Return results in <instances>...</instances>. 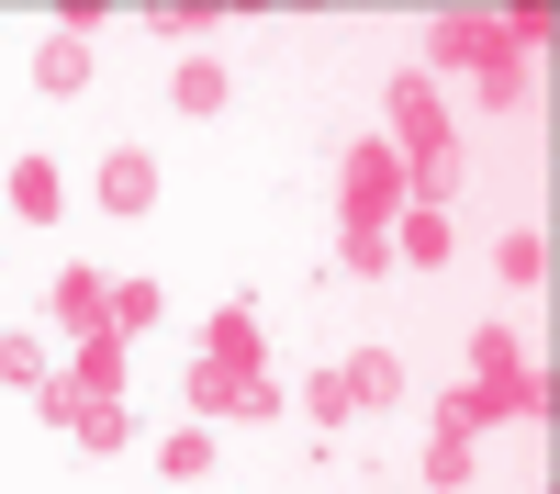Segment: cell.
I'll list each match as a JSON object with an SVG mask.
<instances>
[{"mask_svg":"<svg viewBox=\"0 0 560 494\" xmlns=\"http://www.w3.org/2000/svg\"><path fill=\"white\" fill-rule=\"evenodd\" d=\"M393 214H404V158H393V135H359L337 169V225L348 237H393Z\"/></svg>","mask_w":560,"mask_h":494,"instance_id":"6da1fadb","label":"cell"},{"mask_svg":"<svg viewBox=\"0 0 560 494\" xmlns=\"http://www.w3.org/2000/svg\"><path fill=\"white\" fill-rule=\"evenodd\" d=\"M382 135H393V158H448V147H459V124H448V90H438L427 68H404V79L382 90Z\"/></svg>","mask_w":560,"mask_h":494,"instance_id":"7a4b0ae2","label":"cell"},{"mask_svg":"<svg viewBox=\"0 0 560 494\" xmlns=\"http://www.w3.org/2000/svg\"><path fill=\"white\" fill-rule=\"evenodd\" d=\"M493 57H516V34H504V12H438V34H427V79L438 68H493Z\"/></svg>","mask_w":560,"mask_h":494,"instance_id":"3957f363","label":"cell"},{"mask_svg":"<svg viewBox=\"0 0 560 494\" xmlns=\"http://www.w3.org/2000/svg\"><path fill=\"white\" fill-rule=\"evenodd\" d=\"M45 314H57L68 337H113V282H102V269H57V292H45Z\"/></svg>","mask_w":560,"mask_h":494,"instance_id":"277c9868","label":"cell"},{"mask_svg":"<svg viewBox=\"0 0 560 494\" xmlns=\"http://www.w3.org/2000/svg\"><path fill=\"white\" fill-rule=\"evenodd\" d=\"M0 192H12L23 225H57V214H68V169H57V158H12V180H0Z\"/></svg>","mask_w":560,"mask_h":494,"instance_id":"5b68a950","label":"cell"},{"mask_svg":"<svg viewBox=\"0 0 560 494\" xmlns=\"http://www.w3.org/2000/svg\"><path fill=\"white\" fill-rule=\"evenodd\" d=\"M90 192H102V214H147V203H158V158H147V147H113Z\"/></svg>","mask_w":560,"mask_h":494,"instance_id":"8992f818","label":"cell"},{"mask_svg":"<svg viewBox=\"0 0 560 494\" xmlns=\"http://www.w3.org/2000/svg\"><path fill=\"white\" fill-rule=\"evenodd\" d=\"M202 359H224V371H269V337H258V314H247V303H224L213 326H202Z\"/></svg>","mask_w":560,"mask_h":494,"instance_id":"52a82bcc","label":"cell"},{"mask_svg":"<svg viewBox=\"0 0 560 494\" xmlns=\"http://www.w3.org/2000/svg\"><path fill=\"white\" fill-rule=\"evenodd\" d=\"M236 393H247V371H224V359H191V371H179V404H191V427L236 416Z\"/></svg>","mask_w":560,"mask_h":494,"instance_id":"ba28073f","label":"cell"},{"mask_svg":"<svg viewBox=\"0 0 560 494\" xmlns=\"http://www.w3.org/2000/svg\"><path fill=\"white\" fill-rule=\"evenodd\" d=\"M34 90H45V102L90 90V34H45V45H34Z\"/></svg>","mask_w":560,"mask_h":494,"instance_id":"9c48e42d","label":"cell"},{"mask_svg":"<svg viewBox=\"0 0 560 494\" xmlns=\"http://www.w3.org/2000/svg\"><path fill=\"white\" fill-rule=\"evenodd\" d=\"M393 259L448 269V214H438V203H404V214H393Z\"/></svg>","mask_w":560,"mask_h":494,"instance_id":"30bf717a","label":"cell"},{"mask_svg":"<svg viewBox=\"0 0 560 494\" xmlns=\"http://www.w3.org/2000/svg\"><path fill=\"white\" fill-rule=\"evenodd\" d=\"M337 382H348V416H359V404H393L404 393V359L393 348H359V359H337Z\"/></svg>","mask_w":560,"mask_h":494,"instance_id":"8fae6325","label":"cell"},{"mask_svg":"<svg viewBox=\"0 0 560 494\" xmlns=\"http://www.w3.org/2000/svg\"><path fill=\"white\" fill-rule=\"evenodd\" d=\"M224 90H236L224 57H168V102H179V113H224Z\"/></svg>","mask_w":560,"mask_h":494,"instance_id":"7c38bea8","label":"cell"},{"mask_svg":"<svg viewBox=\"0 0 560 494\" xmlns=\"http://www.w3.org/2000/svg\"><path fill=\"white\" fill-rule=\"evenodd\" d=\"M438 427H448V438L504 427V393H493V382H448V393H438Z\"/></svg>","mask_w":560,"mask_h":494,"instance_id":"4fadbf2b","label":"cell"},{"mask_svg":"<svg viewBox=\"0 0 560 494\" xmlns=\"http://www.w3.org/2000/svg\"><path fill=\"white\" fill-rule=\"evenodd\" d=\"M493 393H504V427H538V416H549V359H516Z\"/></svg>","mask_w":560,"mask_h":494,"instance_id":"5bb4252c","label":"cell"},{"mask_svg":"<svg viewBox=\"0 0 560 494\" xmlns=\"http://www.w3.org/2000/svg\"><path fill=\"white\" fill-rule=\"evenodd\" d=\"M68 438H79V449H135V416H124V393H90Z\"/></svg>","mask_w":560,"mask_h":494,"instance_id":"9a60e30c","label":"cell"},{"mask_svg":"<svg viewBox=\"0 0 560 494\" xmlns=\"http://www.w3.org/2000/svg\"><path fill=\"white\" fill-rule=\"evenodd\" d=\"M68 382H79V393H124V337H79Z\"/></svg>","mask_w":560,"mask_h":494,"instance_id":"2e32d148","label":"cell"},{"mask_svg":"<svg viewBox=\"0 0 560 494\" xmlns=\"http://www.w3.org/2000/svg\"><path fill=\"white\" fill-rule=\"evenodd\" d=\"M158 472H168V483H202V472H213V427H168V438H158Z\"/></svg>","mask_w":560,"mask_h":494,"instance_id":"e0dca14e","label":"cell"},{"mask_svg":"<svg viewBox=\"0 0 560 494\" xmlns=\"http://www.w3.org/2000/svg\"><path fill=\"white\" fill-rule=\"evenodd\" d=\"M158 314H168V292H158V282H113V337L158 326Z\"/></svg>","mask_w":560,"mask_h":494,"instance_id":"ac0fdd59","label":"cell"},{"mask_svg":"<svg viewBox=\"0 0 560 494\" xmlns=\"http://www.w3.org/2000/svg\"><path fill=\"white\" fill-rule=\"evenodd\" d=\"M516 326H471V382H504V371H516Z\"/></svg>","mask_w":560,"mask_h":494,"instance_id":"d6986e66","label":"cell"},{"mask_svg":"<svg viewBox=\"0 0 560 494\" xmlns=\"http://www.w3.org/2000/svg\"><path fill=\"white\" fill-rule=\"evenodd\" d=\"M459 483H471V438H427V494H459Z\"/></svg>","mask_w":560,"mask_h":494,"instance_id":"ffe728a7","label":"cell"},{"mask_svg":"<svg viewBox=\"0 0 560 494\" xmlns=\"http://www.w3.org/2000/svg\"><path fill=\"white\" fill-rule=\"evenodd\" d=\"M471 90H482V113H516V102H527V57H493Z\"/></svg>","mask_w":560,"mask_h":494,"instance_id":"44dd1931","label":"cell"},{"mask_svg":"<svg viewBox=\"0 0 560 494\" xmlns=\"http://www.w3.org/2000/svg\"><path fill=\"white\" fill-rule=\"evenodd\" d=\"M0 382H23V393L57 382V371H45V337H0Z\"/></svg>","mask_w":560,"mask_h":494,"instance_id":"7402d4cb","label":"cell"},{"mask_svg":"<svg viewBox=\"0 0 560 494\" xmlns=\"http://www.w3.org/2000/svg\"><path fill=\"white\" fill-rule=\"evenodd\" d=\"M493 269H504L516 292H527V282H549V237H504V248H493Z\"/></svg>","mask_w":560,"mask_h":494,"instance_id":"603a6c76","label":"cell"},{"mask_svg":"<svg viewBox=\"0 0 560 494\" xmlns=\"http://www.w3.org/2000/svg\"><path fill=\"white\" fill-rule=\"evenodd\" d=\"M292 404H303V416H314V427H348V382H337V371H314V382H303Z\"/></svg>","mask_w":560,"mask_h":494,"instance_id":"cb8c5ba5","label":"cell"},{"mask_svg":"<svg viewBox=\"0 0 560 494\" xmlns=\"http://www.w3.org/2000/svg\"><path fill=\"white\" fill-rule=\"evenodd\" d=\"M213 34V12H202V0H179V12H158V45H202Z\"/></svg>","mask_w":560,"mask_h":494,"instance_id":"d4e9b609","label":"cell"}]
</instances>
